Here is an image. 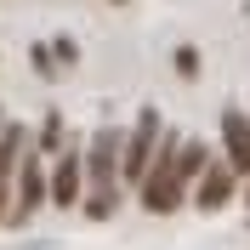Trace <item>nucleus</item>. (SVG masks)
Returning a JSON list of instances; mask_svg holds the SVG:
<instances>
[{"label":"nucleus","instance_id":"nucleus-1","mask_svg":"<svg viewBox=\"0 0 250 250\" xmlns=\"http://www.w3.org/2000/svg\"><path fill=\"white\" fill-rule=\"evenodd\" d=\"M120 131L114 125H103L97 131V142H91V154H85V165H91V193H85V216H108L114 210V165H120Z\"/></svg>","mask_w":250,"mask_h":250},{"label":"nucleus","instance_id":"nucleus-2","mask_svg":"<svg viewBox=\"0 0 250 250\" xmlns=\"http://www.w3.org/2000/svg\"><path fill=\"white\" fill-rule=\"evenodd\" d=\"M154 142H159V114H154V108H142L137 131H131V142H125V154H120V171L131 176V182H142L148 159H154Z\"/></svg>","mask_w":250,"mask_h":250},{"label":"nucleus","instance_id":"nucleus-3","mask_svg":"<svg viewBox=\"0 0 250 250\" xmlns=\"http://www.w3.org/2000/svg\"><path fill=\"white\" fill-rule=\"evenodd\" d=\"M40 199H46V176H40V154H29L23 159V176H17V205L0 222H29L34 210H40Z\"/></svg>","mask_w":250,"mask_h":250},{"label":"nucleus","instance_id":"nucleus-4","mask_svg":"<svg viewBox=\"0 0 250 250\" xmlns=\"http://www.w3.org/2000/svg\"><path fill=\"white\" fill-rule=\"evenodd\" d=\"M222 137H228V165H233V176H250V120L239 108L222 114Z\"/></svg>","mask_w":250,"mask_h":250},{"label":"nucleus","instance_id":"nucleus-5","mask_svg":"<svg viewBox=\"0 0 250 250\" xmlns=\"http://www.w3.org/2000/svg\"><path fill=\"white\" fill-rule=\"evenodd\" d=\"M233 199V165H216V159H205V176H199V205L205 210H216V205Z\"/></svg>","mask_w":250,"mask_h":250},{"label":"nucleus","instance_id":"nucleus-6","mask_svg":"<svg viewBox=\"0 0 250 250\" xmlns=\"http://www.w3.org/2000/svg\"><path fill=\"white\" fill-rule=\"evenodd\" d=\"M80 199V154H57L51 171V205H74Z\"/></svg>","mask_w":250,"mask_h":250},{"label":"nucleus","instance_id":"nucleus-7","mask_svg":"<svg viewBox=\"0 0 250 250\" xmlns=\"http://www.w3.org/2000/svg\"><path fill=\"white\" fill-rule=\"evenodd\" d=\"M17 154H23V125H6L0 131V216H6V182L17 171Z\"/></svg>","mask_w":250,"mask_h":250},{"label":"nucleus","instance_id":"nucleus-8","mask_svg":"<svg viewBox=\"0 0 250 250\" xmlns=\"http://www.w3.org/2000/svg\"><path fill=\"white\" fill-rule=\"evenodd\" d=\"M57 142H62V120L51 114V120H46V131H40V154H57Z\"/></svg>","mask_w":250,"mask_h":250},{"label":"nucleus","instance_id":"nucleus-9","mask_svg":"<svg viewBox=\"0 0 250 250\" xmlns=\"http://www.w3.org/2000/svg\"><path fill=\"white\" fill-rule=\"evenodd\" d=\"M176 74H188V80L199 74V51H193V46H182V51H176Z\"/></svg>","mask_w":250,"mask_h":250},{"label":"nucleus","instance_id":"nucleus-10","mask_svg":"<svg viewBox=\"0 0 250 250\" xmlns=\"http://www.w3.org/2000/svg\"><path fill=\"white\" fill-rule=\"evenodd\" d=\"M51 57H57V62H74V57H80V46L68 40V34H57V40H51Z\"/></svg>","mask_w":250,"mask_h":250}]
</instances>
